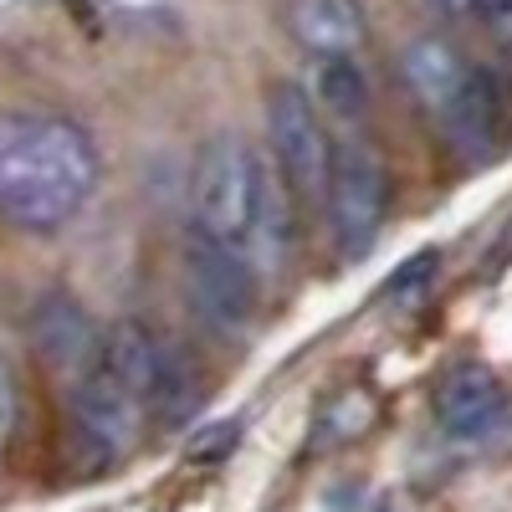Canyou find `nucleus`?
<instances>
[{"mask_svg": "<svg viewBox=\"0 0 512 512\" xmlns=\"http://www.w3.org/2000/svg\"><path fill=\"white\" fill-rule=\"evenodd\" d=\"M313 108H328L333 118H364L369 113V77L354 57H328V62H313V88H308Z\"/></svg>", "mask_w": 512, "mask_h": 512, "instance_id": "obj_13", "label": "nucleus"}, {"mask_svg": "<svg viewBox=\"0 0 512 512\" xmlns=\"http://www.w3.org/2000/svg\"><path fill=\"white\" fill-rule=\"evenodd\" d=\"M159 354H164V344H159V338H154L144 323H134V318L113 323L108 338H103V369H108V374H113L139 405H149Z\"/></svg>", "mask_w": 512, "mask_h": 512, "instance_id": "obj_12", "label": "nucleus"}, {"mask_svg": "<svg viewBox=\"0 0 512 512\" xmlns=\"http://www.w3.org/2000/svg\"><path fill=\"white\" fill-rule=\"evenodd\" d=\"M267 139L287 195L303 205H323L333 175V139L308 88H297V82H272L267 88Z\"/></svg>", "mask_w": 512, "mask_h": 512, "instance_id": "obj_5", "label": "nucleus"}, {"mask_svg": "<svg viewBox=\"0 0 512 512\" xmlns=\"http://www.w3.org/2000/svg\"><path fill=\"white\" fill-rule=\"evenodd\" d=\"M292 251V195L282 185V175L267 164V185H262V205H256V226H251V246H246V267L256 282H267L287 267Z\"/></svg>", "mask_w": 512, "mask_h": 512, "instance_id": "obj_11", "label": "nucleus"}, {"mask_svg": "<svg viewBox=\"0 0 512 512\" xmlns=\"http://www.w3.org/2000/svg\"><path fill=\"white\" fill-rule=\"evenodd\" d=\"M323 205H328L338 256L344 262L369 256L384 226V205H390V169H384V154L364 134H349L333 144V175H328Z\"/></svg>", "mask_w": 512, "mask_h": 512, "instance_id": "obj_4", "label": "nucleus"}, {"mask_svg": "<svg viewBox=\"0 0 512 512\" xmlns=\"http://www.w3.org/2000/svg\"><path fill=\"white\" fill-rule=\"evenodd\" d=\"M98 190V144L52 113H0V216L21 231H62Z\"/></svg>", "mask_w": 512, "mask_h": 512, "instance_id": "obj_1", "label": "nucleus"}, {"mask_svg": "<svg viewBox=\"0 0 512 512\" xmlns=\"http://www.w3.org/2000/svg\"><path fill=\"white\" fill-rule=\"evenodd\" d=\"M262 185H267L262 149L246 144L241 134H210L195 154V175H190V231L246 256Z\"/></svg>", "mask_w": 512, "mask_h": 512, "instance_id": "obj_3", "label": "nucleus"}, {"mask_svg": "<svg viewBox=\"0 0 512 512\" xmlns=\"http://www.w3.org/2000/svg\"><path fill=\"white\" fill-rule=\"evenodd\" d=\"M241 431H246V420H216V425H205V431L185 446V456H190V461H221V456L236 451Z\"/></svg>", "mask_w": 512, "mask_h": 512, "instance_id": "obj_15", "label": "nucleus"}, {"mask_svg": "<svg viewBox=\"0 0 512 512\" xmlns=\"http://www.w3.org/2000/svg\"><path fill=\"white\" fill-rule=\"evenodd\" d=\"M200 400H205V390H200L195 364H190L180 349H164V354H159V369H154V390H149V405H144V410H154L164 425H185V420L200 410Z\"/></svg>", "mask_w": 512, "mask_h": 512, "instance_id": "obj_14", "label": "nucleus"}, {"mask_svg": "<svg viewBox=\"0 0 512 512\" xmlns=\"http://www.w3.org/2000/svg\"><path fill=\"white\" fill-rule=\"evenodd\" d=\"M185 282H190V297L205 323L216 328H246L251 323V308H256V277L246 267V256L231 251V246H216L205 241L200 231L185 236Z\"/></svg>", "mask_w": 512, "mask_h": 512, "instance_id": "obj_6", "label": "nucleus"}, {"mask_svg": "<svg viewBox=\"0 0 512 512\" xmlns=\"http://www.w3.org/2000/svg\"><path fill=\"white\" fill-rule=\"evenodd\" d=\"M282 26L308 57H359L369 41L364 0H282Z\"/></svg>", "mask_w": 512, "mask_h": 512, "instance_id": "obj_8", "label": "nucleus"}, {"mask_svg": "<svg viewBox=\"0 0 512 512\" xmlns=\"http://www.w3.org/2000/svg\"><path fill=\"white\" fill-rule=\"evenodd\" d=\"M436 415L456 441H482L502 425L507 395L487 364H456L436 390Z\"/></svg>", "mask_w": 512, "mask_h": 512, "instance_id": "obj_10", "label": "nucleus"}, {"mask_svg": "<svg viewBox=\"0 0 512 512\" xmlns=\"http://www.w3.org/2000/svg\"><path fill=\"white\" fill-rule=\"evenodd\" d=\"M400 77L410 98L466 149L497 139V82L477 72L446 36H415L400 52Z\"/></svg>", "mask_w": 512, "mask_h": 512, "instance_id": "obj_2", "label": "nucleus"}, {"mask_svg": "<svg viewBox=\"0 0 512 512\" xmlns=\"http://www.w3.org/2000/svg\"><path fill=\"white\" fill-rule=\"evenodd\" d=\"M139 420H144V405L128 395L103 364L88 379L72 384V431H77V446L93 461H118L134 446Z\"/></svg>", "mask_w": 512, "mask_h": 512, "instance_id": "obj_7", "label": "nucleus"}, {"mask_svg": "<svg viewBox=\"0 0 512 512\" xmlns=\"http://www.w3.org/2000/svg\"><path fill=\"white\" fill-rule=\"evenodd\" d=\"M482 21H487V31L492 36H502L507 47H512V0H466Z\"/></svg>", "mask_w": 512, "mask_h": 512, "instance_id": "obj_16", "label": "nucleus"}, {"mask_svg": "<svg viewBox=\"0 0 512 512\" xmlns=\"http://www.w3.org/2000/svg\"><path fill=\"white\" fill-rule=\"evenodd\" d=\"M31 338H36L41 359H47L52 369L72 374V384L88 379V374L103 364V338H98V328L88 323V313L77 308V297H67V292L41 297V308H36V318H31Z\"/></svg>", "mask_w": 512, "mask_h": 512, "instance_id": "obj_9", "label": "nucleus"}]
</instances>
